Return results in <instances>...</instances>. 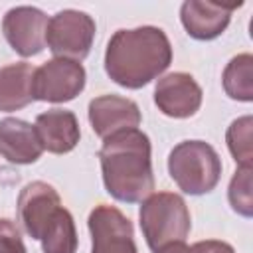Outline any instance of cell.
Listing matches in <instances>:
<instances>
[{
  "mask_svg": "<svg viewBox=\"0 0 253 253\" xmlns=\"http://www.w3.org/2000/svg\"><path fill=\"white\" fill-rule=\"evenodd\" d=\"M47 16L34 6H16L6 12L2 20V32L10 47L22 55H38L45 47Z\"/></svg>",
  "mask_w": 253,
  "mask_h": 253,
  "instance_id": "ba28073f",
  "label": "cell"
},
{
  "mask_svg": "<svg viewBox=\"0 0 253 253\" xmlns=\"http://www.w3.org/2000/svg\"><path fill=\"white\" fill-rule=\"evenodd\" d=\"M95 38V20L79 10H61L47 22L45 43L55 57L81 61L89 55Z\"/></svg>",
  "mask_w": 253,
  "mask_h": 253,
  "instance_id": "5b68a950",
  "label": "cell"
},
{
  "mask_svg": "<svg viewBox=\"0 0 253 253\" xmlns=\"http://www.w3.org/2000/svg\"><path fill=\"white\" fill-rule=\"evenodd\" d=\"M251 126H253V119L249 115L235 119L225 134L227 140V148L231 152V156L235 158V162L239 166H251L253 162V150H251Z\"/></svg>",
  "mask_w": 253,
  "mask_h": 253,
  "instance_id": "ac0fdd59",
  "label": "cell"
},
{
  "mask_svg": "<svg viewBox=\"0 0 253 253\" xmlns=\"http://www.w3.org/2000/svg\"><path fill=\"white\" fill-rule=\"evenodd\" d=\"M34 128L42 148L53 154H65L73 150L81 136L77 117L65 109H51L38 115Z\"/></svg>",
  "mask_w": 253,
  "mask_h": 253,
  "instance_id": "4fadbf2b",
  "label": "cell"
},
{
  "mask_svg": "<svg viewBox=\"0 0 253 253\" xmlns=\"http://www.w3.org/2000/svg\"><path fill=\"white\" fill-rule=\"evenodd\" d=\"M89 123L103 140L121 130L136 128L140 125L138 105L126 97L101 95L89 103Z\"/></svg>",
  "mask_w": 253,
  "mask_h": 253,
  "instance_id": "7c38bea8",
  "label": "cell"
},
{
  "mask_svg": "<svg viewBox=\"0 0 253 253\" xmlns=\"http://www.w3.org/2000/svg\"><path fill=\"white\" fill-rule=\"evenodd\" d=\"M156 107L174 119L192 117L202 105V87L188 73L176 71L158 79L154 87Z\"/></svg>",
  "mask_w": 253,
  "mask_h": 253,
  "instance_id": "30bf717a",
  "label": "cell"
},
{
  "mask_svg": "<svg viewBox=\"0 0 253 253\" xmlns=\"http://www.w3.org/2000/svg\"><path fill=\"white\" fill-rule=\"evenodd\" d=\"M0 253H26L18 225L4 217L0 219Z\"/></svg>",
  "mask_w": 253,
  "mask_h": 253,
  "instance_id": "ffe728a7",
  "label": "cell"
},
{
  "mask_svg": "<svg viewBox=\"0 0 253 253\" xmlns=\"http://www.w3.org/2000/svg\"><path fill=\"white\" fill-rule=\"evenodd\" d=\"M101 170L107 192L126 204L142 202L154 190L150 160V140L138 128L121 130L105 138L101 150Z\"/></svg>",
  "mask_w": 253,
  "mask_h": 253,
  "instance_id": "7a4b0ae2",
  "label": "cell"
},
{
  "mask_svg": "<svg viewBox=\"0 0 253 253\" xmlns=\"http://www.w3.org/2000/svg\"><path fill=\"white\" fill-rule=\"evenodd\" d=\"M91 253H138L130 219L113 206H97L89 213Z\"/></svg>",
  "mask_w": 253,
  "mask_h": 253,
  "instance_id": "52a82bcc",
  "label": "cell"
},
{
  "mask_svg": "<svg viewBox=\"0 0 253 253\" xmlns=\"http://www.w3.org/2000/svg\"><path fill=\"white\" fill-rule=\"evenodd\" d=\"M241 2H208L186 0L180 8V20L186 32L196 40H213L227 28L231 12Z\"/></svg>",
  "mask_w": 253,
  "mask_h": 253,
  "instance_id": "8fae6325",
  "label": "cell"
},
{
  "mask_svg": "<svg viewBox=\"0 0 253 253\" xmlns=\"http://www.w3.org/2000/svg\"><path fill=\"white\" fill-rule=\"evenodd\" d=\"M85 87V69L79 61L53 57L34 71V101L65 103L75 99Z\"/></svg>",
  "mask_w": 253,
  "mask_h": 253,
  "instance_id": "8992f818",
  "label": "cell"
},
{
  "mask_svg": "<svg viewBox=\"0 0 253 253\" xmlns=\"http://www.w3.org/2000/svg\"><path fill=\"white\" fill-rule=\"evenodd\" d=\"M168 172L184 194L202 196L217 186L221 178V160L211 144L204 140H184L172 148Z\"/></svg>",
  "mask_w": 253,
  "mask_h": 253,
  "instance_id": "3957f363",
  "label": "cell"
},
{
  "mask_svg": "<svg viewBox=\"0 0 253 253\" xmlns=\"http://www.w3.org/2000/svg\"><path fill=\"white\" fill-rule=\"evenodd\" d=\"M227 97L235 101H253V57L251 53L235 55L223 69L221 77Z\"/></svg>",
  "mask_w": 253,
  "mask_h": 253,
  "instance_id": "2e32d148",
  "label": "cell"
},
{
  "mask_svg": "<svg viewBox=\"0 0 253 253\" xmlns=\"http://www.w3.org/2000/svg\"><path fill=\"white\" fill-rule=\"evenodd\" d=\"M43 148L38 140L36 128L22 119L0 121V156L12 164H32L42 156Z\"/></svg>",
  "mask_w": 253,
  "mask_h": 253,
  "instance_id": "5bb4252c",
  "label": "cell"
},
{
  "mask_svg": "<svg viewBox=\"0 0 253 253\" xmlns=\"http://www.w3.org/2000/svg\"><path fill=\"white\" fill-rule=\"evenodd\" d=\"M251 166H237L231 182H229V190H227V198L229 204L233 208V211H237L243 217H251L253 215V190H251Z\"/></svg>",
  "mask_w": 253,
  "mask_h": 253,
  "instance_id": "d6986e66",
  "label": "cell"
},
{
  "mask_svg": "<svg viewBox=\"0 0 253 253\" xmlns=\"http://www.w3.org/2000/svg\"><path fill=\"white\" fill-rule=\"evenodd\" d=\"M34 71L26 61L0 67V111H18L34 101Z\"/></svg>",
  "mask_w": 253,
  "mask_h": 253,
  "instance_id": "9a60e30c",
  "label": "cell"
},
{
  "mask_svg": "<svg viewBox=\"0 0 253 253\" xmlns=\"http://www.w3.org/2000/svg\"><path fill=\"white\" fill-rule=\"evenodd\" d=\"M43 253H75L77 249V231L71 213L65 208H59L45 233L42 235Z\"/></svg>",
  "mask_w": 253,
  "mask_h": 253,
  "instance_id": "e0dca14e",
  "label": "cell"
},
{
  "mask_svg": "<svg viewBox=\"0 0 253 253\" xmlns=\"http://www.w3.org/2000/svg\"><path fill=\"white\" fill-rule=\"evenodd\" d=\"M61 208L59 194L47 182L28 184L18 198V217L32 239H42L47 225Z\"/></svg>",
  "mask_w": 253,
  "mask_h": 253,
  "instance_id": "9c48e42d",
  "label": "cell"
},
{
  "mask_svg": "<svg viewBox=\"0 0 253 253\" xmlns=\"http://www.w3.org/2000/svg\"><path fill=\"white\" fill-rule=\"evenodd\" d=\"M140 229L152 251L184 241L190 233V211L182 196L172 192H156L144 198L140 206Z\"/></svg>",
  "mask_w": 253,
  "mask_h": 253,
  "instance_id": "277c9868",
  "label": "cell"
},
{
  "mask_svg": "<svg viewBox=\"0 0 253 253\" xmlns=\"http://www.w3.org/2000/svg\"><path fill=\"white\" fill-rule=\"evenodd\" d=\"M194 253H235L233 247L225 241H217V239H206V241H198L192 245Z\"/></svg>",
  "mask_w": 253,
  "mask_h": 253,
  "instance_id": "44dd1931",
  "label": "cell"
},
{
  "mask_svg": "<svg viewBox=\"0 0 253 253\" xmlns=\"http://www.w3.org/2000/svg\"><path fill=\"white\" fill-rule=\"evenodd\" d=\"M172 45L168 36L154 26L119 30L105 51V71L121 87L140 89L168 69Z\"/></svg>",
  "mask_w": 253,
  "mask_h": 253,
  "instance_id": "6da1fadb",
  "label": "cell"
},
{
  "mask_svg": "<svg viewBox=\"0 0 253 253\" xmlns=\"http://www.w3.org/2000/svg\"><path fill=\"white\" fill-rule=\"evenodd\" d=\"M154 253H194V249L188 247L184 241H176V243H168V245L156 249Z\"/></svg>",
  "mask_w": 253,
  "mask_h": 253,
  "instance_id": "7402d4cb",
  "label": "cell"
}]
</instances>
